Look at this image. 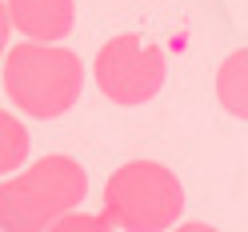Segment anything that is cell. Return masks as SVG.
<instances>
[{"instance_id":"obj_1","label":"cell","mask_w":248,"mask_h":232,"mask_svg":"<svg viewBox=\"0 0 248 232\" xmlns=\"http://www.w3.org/2000/svg\"><path fill=\"white\" fill-rule=\"evenodd\" d=\"M88 196V172L72 156H40L24 172L0 184V228L4 232H48L60 216L80 208Z\"/></svg>"},{"instance_id":"obj_8","label":"cell","mask_w":248,"mask_h":232,"mask_svg":"<svg viewBox=\"0 0 248 232\" xmlns=\"http://www.w3.org/2000/svg\"><path fill=\"white\" fill-rule=\"evenodd\" d=\"M116 224L108 220V216H92V212H68V216H60V220L48 228V232H112Z\"/></svg>"},{"instance_id":"obj_7","label":"cell","mask_w":248,"mask_h":232,"mask_svg":"<svg viewBox=\"0 0 248 232\" xmlns=\"http://www.w3.org/2000/svg\"><path fill=\"white\" fill-rule=\"evenodd\" d=\"M28 160V128L16 116H0V172L12 176L16 168Z\"/></svg>"},{"instance_id":"obj_5","label":"cell","mask_w":248,"mask_h":232,"mask_svg":"<svg viewBox=\"0 0 248 232\" xmlns=\"http://www.w3.org/2000/svg\"><path fill=\"white\" fill-rule=\"evenodd\" d=\"M4 12L20 36L56 44L76 28V0H4Z\"/></svg>"},{"instance_id":"obj_3","label":"cell","mask_w":248,"mask_h":232,"mask_svg":"<svg viewBox=\"0 0 248 232\" xmlns=\"http://www.w3.org/2000/svg\"><path fill=\"white\" fill-rule=\"evenodd\" d=\"M180 212L184 188L160 160H128L104 180V216L124 232H168Z\"/></svg>"},{"instance_id":"obj_2","label":"cell","mask_w":248,"mask_h":232,"mask_svg":"<svg viewBox=\"0 0 248 232\" xmlns=\"http://www.w3.org/2000/svg\"><path fill=\"white\" fill-rule=\"evenodd\" d=\"M80 92H84V64L76 52L36 40L4 48V96L24 116L56 120L80 100Z\"/></svg>"},{"instance_id":"obj_6","label":"cell","mask_w":248,"mask_h":232,"mask_svg":"<svg viewBox=\"0 0 248 232\" xmlns=\"http://www.w3.org/2000/svg\"><path fill=\"white\" fill-rule=\"evenodd\" d=\"M216 100L228 116L248 120V48H236L216 68Z\"/></svg>"},{"instance_id":"obj_9","label":"cell","mask_w":248,"mask_h":232,"mask_svg":"<svg viewBox=\"0 0 248 232\" xmlns=\"http://www.w3.org/2000/svg\"><path fill=\"white\" fill-rule=\"evenodd\" d=\"M168 232H216L212 224H200V220H188V224H176V228H168Z\"/></svg>"},{"instance_id":"obj_4","label":"cell","mask_w":248,"mask_h":232,"mask_svg":"<svg viewBox=\"0 0 248 232\" xmlns=\"http://www.w3.org/2000/svg\"><path fill=\"white\" fill-rule=\"evenodd\" d=\"M92 76L112 104L136 108V104H148L164 88L168 60H164V48H156L152 40L136 32H120L100 44L96 60H92Z\"/></svg>"}]
</instances>
